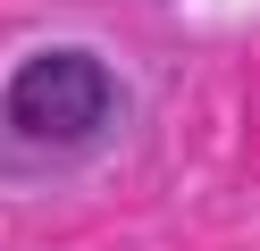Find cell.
<instances>
[{
    "mask_svg": "<svg viewBox=\"0 0 260 251\" xmlns=\"http://www.w3.org/2000/svg\"><path fill=\"white\" fill-rule=\"evenodd\" d=\"M118 109V84L92 50H42L9 76V126L25 142H92Z\"/></svg>",
    "mask_w": 260,
    "mask_h": 251,
    "instance_id": "cell-1",
    "label": "cell"
}]
</instances>
